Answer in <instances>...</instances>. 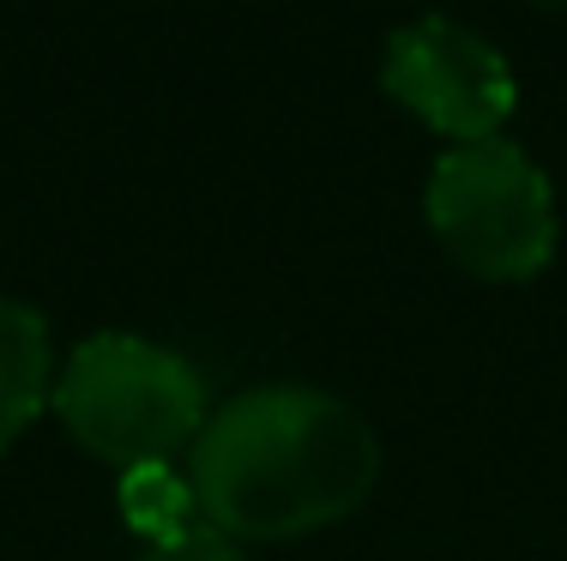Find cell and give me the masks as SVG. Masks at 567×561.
Here are the masks:
<instances>
[{
	"instance_id": "obj_1",
	"label": "cell",
	"mask_w": 567,
	"mask_h": 561,
	"mask_svg": "<svg viewBox=\"0 0 567 561\" xmlns=\"http://www.w3.org/2000/svg\"><path fill=\"white\" fill-rule=\"evenodd\" d=\"M187 484L199 519L236 543L302 538L369 501L381 484V435L327 386H248L194 435Z\"/></svg>"
},
{
	"instance_id": "obj_6",
	"label": "cell",
	"mask_w": 567,
	"mask_h": 561,
	"mask_svg": "<svg viewBox=\"0 0 567 561\" xmlns=\"http://www.w3.org/2000/svg\"><path fill=\"white\" fill-rule=\"evenodd\" d=\"M121 519H127L145 543L175 538V531H187L199 519L194 484H187L175 465H133V471H121Z\"/></svg>"
},
{
	"instance_id": "obj_5",
	"label": "cell",
	"mask_w": 567,
	"mask_h": 561,
	"mask_svg": "<svg viewBox=\"0 0 567 561\" xmlns=\"http://www.w3.org/2000/svg\"><path fill=\"white\" fill-rule=\"evenodd\" d=\"M55 398V339L43 309L24 297H0V453L24 435V423Z\"/></svg>"
},
{
	"instance_id": "obj_4",
	"label": "cell",
	"mask_w": 567,
	"mask_h": 561,
	"mask_svg": "<svg viewBox=\"0 0 567 561\" xmlns=\"http://www.w3.org/2000/svg\"><path fill=\"white\" fill-rule=\"evenodd\" d=\"M381 85L393 103H404L423 127L447 133L453 145L502 139L513 103H519L507 55L447 12H423L386 37Z\"/></svg>"
},
{
	"instance_id": "obj_7",
	"label": "cell",
	"mask_w": 567,
	"mask_h": 561,
	"mask_svg": "<svg viewBox=\"0 0 567 561\" xmlns=\"http://www.w3.org/2000/svg\"><path fill=\"white\" fill-rule=\"evenodd\" d=\"M140 561H241V550H236V538H229V531L212 526V519H194V526L175 531V538L145 543Z\"/></svg>"
},
{
	"instance_id": "obj_2",
	"label": "cell",
	"mask_w": 567,
	"mask_h": 561,
	"mask_svg": "<svg viewBox=\"0 0 567 561\" xmlns=\"http://www.w3.org/2000/svg\"><path fill=\"white\" fill-rule=\"evenodd\" d=\"M66 435L85 453L121 465H169V453L194 447L206 429L212 398L206 374L187 363L182 351L140 332H97L85 339L66 368L55 374V398Z\"/></svg>"
},
{
	"instance_id": "obj_8",
	"label": "cell",
	"mask_w": 567,
	"mask_h": 561,
	"mask_svg": "<svg viewBox=\"0 0 567 561\" xmlns=\"http://www.w3.org/2000/svg\"><path fill=\"white\" fill-rule=\"evenodd\" d=\"M537 7H567V0H537Z\"/></svg>"
},
{
	"instance_id": "obj_3",
	"label": "cell",
	"mask_w": 567,
	"mask_h": 561,
	"mask_svg": "<svg viewBox=\"0 0 567 561\" xmlns=\"http://www.w3.org/2000/svg\"><path fill=\"white\" fill-rule=\"evenodd\" d=\"M429 230L477 278H537L556 253V187L525 145L471 139L435 157L423 187Z\"/></svg>"
}]
</instances>
